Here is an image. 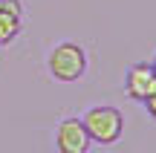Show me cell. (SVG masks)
<instances>
[{
  "label": "cell",
  "mask_w": 156,
  "mask_h": 153,
  "mask_svg": "<svg viewBox=\"0 0 156 153\" xmlns=\"http://www.w3.org/2000/svg\"><path fill=\"white\" fill-rule=\"evenodd\" d=\"M46 72L61 84H73L87 72V49L75 40H61L46 52Z\"/></svg>",
  "instance_id": "cell-1"
},
{
  "label": "cell",
  "mask_w": 156,
  "mask_h": 153,
  "mask_svg": "<svg viewBox=\"0 0 156 153\" xmlns=\"http://www.w3.org/2000/svg\"><path fill=\"white\" fill-rule=\"evenodd\" d=\"M84 127H87L90 139L95 144H116L124 133V113L113 104H95V107H87V113L81 116Z\"/></svg>",
  "instance_id": "cell-2"
},
{
  "label": "cell",
  "mask_w": 156,
  "mask_h": 153,
  "mask_svg": "<svg viewBox=\"0 0 156 153\" xmlns=\"http://www.w3.org/2000/svg\"><path fill=\"white\" fill-rule=\"evenodd\" d=\"M93 139H90L87 127L78 116H67V119L58 121L55 127V148L61 153H87Z\"/></svg>",
  "instance_id": "cell-3"
},
{
  "label": "cell",
  "mask_w": 156,
  "mask_h": 153,
  "mask_svg": "<svg viewBox=\"0 0 156 153\" xmlns=\"http://www.w3.org/2000/svg\"><path fill=\"white\" fill-rule=\"evenodd\" d=\"M124 92H127V98H133L139 104H145L156 92V69L151 61H139L133 67H127V72H124Z\"/></svg>",
  "instance_id": "cell-4"
},
{
  "label": "cell",
  "mask_w": 156,
  "mask_h": 153,
  "mask_svg": "<svg viewBox=\"0 0 156 153\" xmlns=\"http://www.w3.org/2000/svg\"><path fill=\"white\" fill-rule=\"evenodd\" d=\"M23 29V6L20 0H3L0 6V46L12 43Z\"/></svg>",
  "instance_id": "cell-5"
},
{
  "label": "cell",
  "mask_w": 156,
  "mask_h": 153,
  "mask_svg": "<svg viewBox=\"0 0 156 153\" xmlns=\"http://www.w3.org/2000/svg\"><path fill=\"white\" fill-rule=\"evenodd\" d=\"M145 110H147V116H151V119L156 121V92H153V96L145 101Z\"/></svg>",
  "instance_id": "cell-6"
},
{
  "label": "cell",
  "mask_w": 156,
  "mask_h": 153,
  "mask_svg": "<svg viewBox=\"0 0 156 153\" xmlns=\"http://www.w3.org/2000/svg\"><path fill=\"white\" fill-rule=\"evenodd\" d=\"M151 64H153V69H156V55H153V61H151Z\"/></svg>",
  "instance_id": "cell-7"
},
{
  "label": "cell",
  "mask_w": 156,
  "mask_h": 153,
  "mask_svg": "<svg viewBox=\"0 0 156 153\" xmlns=\"http://www.w3.org/2000/svg\"><path fill=\"white\" fill-rule=\"evenodd\" d=\"M0 6H3V0H0Z\"/></svg>",
  "instance_id": "cell-8"
}]
</instances>
